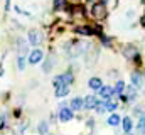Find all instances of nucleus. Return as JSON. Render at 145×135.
<instances>
[{"instance_id":"9","label":"nucleus","mask_w":145,"mask_h":135,"mask_svg":"<svg viewBox=\"0 0 145 135\" xmlns=\"http://www.w3.org/2000/svg\"><path fill=\"white\" fill-rule=\"evenodd\" d=\"M98 91H100V98L101 100H110L113 96V88L111 86H101Z\"/></svg>"},{"instance_id":"11","label":"nucleus","mask_w":145,"mask_h":135,"mask_svg":"<svg viewBox=\"0 0 145 135\" xmlns=\"http://www.w3.org/2000/svg\"><path fill=\"white\" fill-rule=\"evenodd\" d=\"M121 127H123L125 134L132 132V128H133V122H132V118H130V117H125V118H121Z\"/></svg>"},{"instance_id":"20","label":"nucleus","mask_w":145,"mask_h":135,"mask_svg":"<svg viewBox=\"0 0 145 135\" xmlns=\"http://www.w3.org/2000/svg\"><path fill=\"white\" fill-rule=\"evenodd\" d=\"M127 100L128 101L137 100V90H135V86H130V88L127 90Z\"/></svg>"},{"instance_id":"27","label":"nucleus","mask_w":145,"mask_h":135,"mask_svg":"<svg viewBox=\"0 0 145 135\" xmlns=\"http://www.w3.org/2000/svg\"><path fill=\"white\" fill-rule=\"evenodd\" d=\"M47 135H49V134H47Z\"/></svg>"},{"instance_id":"2","label":"nucleus","mask_w":145,"mask_h":135,"mask_svg":"<svg viewBox=\"0 0 145 135\" xmlns=\"http://www.w3.org/2000/svg\"><path fill=\"white\" fill-rule=\"evenodd\" d=\"M91 14H93V17L98 19V20L105 19V17H106V3H105V2L95 3V5L91 7Z\"/></svg>"},{"instance_id":"16","label":"nucleus","mask_w":145,"mask_h":135,"mask_svg":"<svg viewBox=\"0 0 145 135\" xmlns=\"http://www.w3.org/2000/svg\"><path fill=\"white\" fill-rule=\"evenodd\" d=\"M106 123H108L110 127H118V125L121 123V118H120V117H118L116 113H113V115L110 117L108 120H106Z\"/></svg>"},{"instance_id":"19","label":"nucleus","mask_w":145,"mask_h":135,"mask_svg":"<svg viewBox=\"0 0 145 135\" xmlns=\"http://www.w3.org/2000/svg\"><path fill=\"white\" fill-rule=\"evenodd\" d=\"M61 78H63V81H64L66 85H69V86H71L72 81H74V76H72L71 71H66V73H63V74H61Z\"/></svg>"},{"instance_id":"26","label":"nucleus","mask_w":145,"mask_h":135,"mask_svg":"<svg viewBox=\"0 0 145 135\" xmlns=\"http://www.w3.org/2000/svg\"><path fill=\"white\" fill-rule=\"evenodd\" d=\"M144 81H145V74H144Z\"/></svg>"},{"instance_id":"25","label":"nucleus","mask_w":145,"mask_h":135,"mask_svg":"<svg viewBox=\"0 0 145 135\" xmlns=\"http://www.w3.org/2000/svg\"><path fill=\"white\" fill-rule=\"evenodd\" d=\"M142 26H144V27H145V17H144V19H142Z\"/></svg>"},{"instance_id":"15","label":"nucleus","mask_w":145,"mask_h":135,"mask_svg":"<svg viewBox=\"0 0 145 135\" xmlns=\"http://www.w3.org/2000/svg\"><path fill=\"white\" fill-rule=\"evenodd\" d=\"M123 91H125V83L121 81V79H118L116 81V85H115V88H113V95H123Z\"/></svg>"},{"instance_id":"13","label":"nucleus","mask_w":145,"mask_h":135,"mask_svg":"<svg viewBox=\"0 0 145 135\" xmlns=\"http://www.w3.org/2000/svg\"><path fill=\"white\" fill-rule=\"evenodd\" d=\"M88 86H89L91 90H100V88L103 86V81H101L100 78H91V79L88 81Z\"/></svg>"},{"instance_id":"4","label":"nucleus","mask_w":145,"mask_h":135,"mask_svg":"<svg viewBox=\"0 0 145 135\" xmlns=\"http://www.w3.org/2000/svg\"><path fill=\"white\" fill-rule=\"evenodd\" d=\"M98 103H100V100H98L95 95H89V96L83 98V108H86V110H93V108L98 106Z\"/></svg>"},{"instance_id":"6","label":"nucleus","mask_w":145,"mask_h":135,"mask_svg":"<svg viewBox=\"0 0 145 135\" xmlns=\"http://www.w3.org/2000/svg\"><path fill=\"white\" fill-rule=\"evenodd\" d=\"M76 34H79V35H93V34H100V29H95L91 26H81V27H76Z\"/></svg>"},{"instance_id":"23","label":"nucleus","mask_w":145,"mask_h":135,"mask_svg":"<svg viewBox=\"0 0 145 135\" xmlns=\"http://www.w3.org/2000/svg\"><path fill=\"white\" fill-rule=\"evenodd\" d=\"M63 83H64V81H63V78H61V74H59V76H56V78H54V81H52V85H54V88H56V86H59V85H63Z\"/></svg>"},{"instance_id":"22","label":"nucleus","mask_w":145,"mask_h":135,"mask_svg":"<svg viewBox=\"0 0 145 135\" xmlns=\"http://www.w3.org/2000/svg\"><path fill=\"white\" fill-rule=\"evenodd\" d=\"M17 68H19L20 71L25 69V58H24V56H19V58H17Z\"/></svg>"},{"instance_id":"24","label":"nucleus","mask_w":145,"mask_h":135,"mask_svg":"<svg viewBox=\"0 0 145 135\" xmlns=\"http://www.w3.org/2000/svg\"><path fill=\"white\" fill-rule=\"evenodd\" d=\"M64 2H66V0H54V9H56V10H59V9H63V5H64Z\"/></svg>"},{"instance_id":"12","label":"nucleus","mask_w":145,"mask_h":135,"mask_svg":"<svg viewBox=\"0 0 145 135\" xmlns=\"http://www.w3.org/2000/svg\"><path fill=\"white\" fill-rule=\"evenodd\" d=\"M71 108L72 111H78V110H83V98L81 96H76V98H72L71 100Z\"/></svg>"},{"instance_id":"1","label":"nucleus","mask_w":145,"mask_h":135,"mask_svg":"<svg viewBox=\"0 0 145 135\" xmlns=\"http://www.w3.org/2000/svg\"><path fill=\"white\" fill-rule=\"evenodd\" d=\"M84 47H88V44H84V42H69L68 46H66V52H68V56L69 58H78V56H81L86 49Z\"/></svg>"},{"instance_id":"21","label":"nucleus","mask_w":145,"mask_h":135,"mask_svg":"<svg viewBox=\"0 0 145 135\" xmlns=\"http://www.w3.org/2000/svg\"><path fill=\"white\" fill-rule=\"evenodd\" d=\"M138 134L140 135H145V117H142L140 120H138Z\"/></svg>"},{"instance_id":"5","label":"nucleus","mask_w":145,"mask_h":135,"mask_svg":"<svg viewBox=\"0 0 145 135\" xmlns=\"http://www.w3.org/2000/svg\"><path fill=\"white\" fill-rule=\"evenodd\" d=\"M42 32L40 31H36V29H32L31 32H29V44H32V46H39L40 42H42Z\"/></svg>"},{"instance_id":"7","label":"nucleus","mask_w":145,"mask_h":135,"mask_svg":"<svg viewBox=\"0 0 145 135\" xmlns=\"http://www.w3.org/2000/svg\"><path fill=\"white\" fill-rule=\"evenodd\" d=\"M42 59H44V52H42L40 49L31 51V54H29V63H31V64H37V63H40Z\"/></svg>"},{"instance_id":"17","label":"nucleus","mask_w":145,"mask_h":135,"mask_svg":"<svg viewBox=\"0 0 145 135\" xmlns=\"http://www.w3.org/2000/svg\"><path fill=\"white\" fill-rule=\"evenodd\" d=\"M37 132H39V135H47L49 134V123L46 120H42L39 123V127H37Z\"/></svg>"},{"instance_id":"10","label":"nucleus","mask_w":145,"mask_h":135,"mask_svg":"<svg viewBox=\"0 0 145 135\" xmlns=\"http://www.w3.org/2000/svg\"><path fill=\"white\" fill-rule=\"evenodd\" d=\"M130 81H132V86H135V88H138V86H142V81H144V78H142V74L140 73H132V76H130Z\"/></svg>"},{"instance_id":"14","label":"nucleus","mask_w":145,"mask_h":135,"mask_svg":"<svg viewBox=\"0 0 145 135\" xmlns=\"http://www.w3.org/2000/svg\"><path fill=\"white\" fill-rule=\"evenodd\" d=\"M123 54H125V58H127V59H132V58H135V56H137V49H135L133 46H127V47L123 49Z\"/></svg>"},{"instance_id":"18","label":"nucleus","mask_w":145,"mask_h":135,"mask_svg":"<svg viewBox=\"0 0 145 135\" xmlns=\"http://www.w3.org/2000/svg\"><path fill=\"white\" fill-rule=\"evenodd\" d=\"M54 66V56H49L47 59H46V63H44V66H42V71L44 73H49L51 69Z\"/></svg>"},{"instance_id":"8","label":"nucleus","mask_w":145,"mask_h":135,"mask_svg":"<svg viewBox=\"0 0 145 135\" xmlns=\"http://www.w3.org/2000/svg\"><path fill=\"white\" fill-rule=\"evenodd\" d=\"M56 96L57 98H64L66 95H69V85H66V83H63V85H59V86H56Z\"/></svg>"},{"instance_id":"3","label":"nucleus","mask_w":145,"mask_h":135,"mask_svg":"<svg viewBox=\"0 0 145 135\" xmlns=\"http://www.w3.org/2000/svg\"><path fill=\"white\" fill-rule=\"evenodd\" d=\"M57 117H59V122H71L72 117H74V113H72L71 108H68V106H61Z\"/></svg>"}]
</instances>
